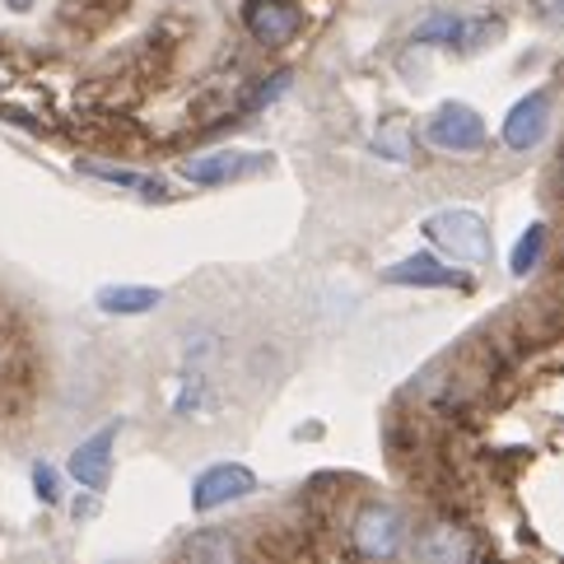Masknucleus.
<instances>
[{
	"mask_svg": "<svg viewBox=\"0 0 564 564\" xmlns=\"http://www.w3.org/2000/svg\"><path fill=\"white\" fill-rule=\"evenodd\" d=\"M420 234L453 261H467V267L490 261V225L476 210H438L420 225Z\"/></svg>",
	"mask_w": 564,
	"mask_h": 564,
	"instance_id": "nucleus-2",
	"label": "nucleus"
},
{
	"mask_svg": "<svg viewBox=\"0 0 564 564\" xmlns=\"http://www.w3.org/2000/svg\"><path fill=\"white\" fill-rule=\"evenodd\" d=\"M79 173H89L98 177V183H108V187H122V192H135V196H145V200H169V183L164 177H150V173H135V169H112V164H79Z\"/></svg>",
	"mask_w": 564,
	"mask_h": 564,
	"instance_id": "nucleus-13",
	"label": "nucleus"
},
{
	"mask_svg": "<svg viewBox=\"0 0 564 564\" xmlns=\"http://www.w3.org/2000/svg\"><path fill=\"white\" fill-rule=\"evenodd\" d=\"M382 280H388V285H406V290H467L471 285V275L462 267H443V261L430 252L397 261V267L382 271Z\"/></svg>",
	"mask_w": 564,
	"mask_h": 564,
	"instance_id": "nucleus-9",
	"label": "nucleus"
},
{
	"mask_svg": "<svg viewBox=\"0 0 564 564\" xmlns=\"http://www.w3.org/2000/svg\"><path fill=\"white\" fill-rule=\"evenodd\" d=\"M551 131V94H528V98H518V104L509 108V117H503V145H509L513 154L522 150H536L541 140H546Z\"/></svg>",
	"mask_w": 564,
	"mask_h": 564,
	"instance_id": "nucleus-8",
	"label": "nucleus"
},
{
	"mask_svg": "<svg viewBox=\"0 0 564 564\" xmlns=\"http://www.w3.org/2000/svg\"><path fill=\"white\" fill-rule=\"evenodd\" d=\"M411 555H415V564H476L480 541L462 528L457 518L438 513L411 536Z\"/></svg>",
	"mask_w": 564,
	"mask_h": 564,
	"instance_id": "nucleus-3",
	"label": "nucleus"
},
{
	"mask_svg": "<svg viewBox=\"0 0 564 564\" xmlns=\"http://www.w3.org/2000/svg\"><path fill=\"white\" fill-rule=\"evenodd\" d=\"M243 29L252 33L257 47H290L304 29V10L294 0H243Z\"/></svg>",
	"mask_w": 564,
	"mask_h": 564,
	"instance_id": "nucleus-5",
	"label": "nucleus"
},
{
	"mask_svg": "<svg viewBox=\"0 0 564 564\" xmlns=\"http://www.w3.org/2000/svg\"><path fill=\"white\" fill-rule=\"evenodd\" d=\"M546 243H551V229L536 219V225L522 229V238L513 243V252H509V271H513V275H532V271H536V261L546 257Z\"/></svg>",
	"mask_w": 564,
	"mask_h": 564,
	"instance_id": "nucleus-14",
	"label": "nucleus"
},
{
	"mask_svg": "<svg viewBox=\"0 0 564 564\" xmlns=\"http://www.w3.org/2000/svg\"><path fill=\"white\" fill-rule=\"evenodd\" d=\"M499 33H503V19H495V14H476V19H462V37H457V52H480V47H490Z\"/></svg>",
	"mask_w": 564,
	"mask_h": 564,
	"instance_id": "nucleus-17",
	"label": "nucleus"
},
{
	"mask_svg": "<svg viewBox=\"0 0 564 564\" xmlns=\"http://www.w3.org/2000/svg\"><path fill=\"white\" fill-rule=\"evenodd\" d=\"M560 177H564V154H560Z\"/></svg>",
	"mask_w": 564,
	"mask_h": 564,
	"instance_id": "nucleus-23",
	"label": "nucleus"
},
{
	"mask_svg": "<svg viewBox=\"0 0 564 564\" xmlns=\"http://www.w3.org/2000/svg\"><path fill=\"white\" fill-rule=\"evenodd\" d=\"M29 480H33L37 503H47V509H56V503H62V476H56L52 462H33V467H29Z\"/></svg>",
	"mask_w": 564,
	"mask_h": 564,
	"instance_id": "nucleus-19",
	"label": "nucleus"
},
{
	"mask_svg": "<svg viewBox=\"0 0 564 564\" xmlns=\"http://www.w3.org/2000/svg\"><path fill=\"white\" fill-rule=\"evenodd\" d=\"M94 304L108 317H140V313H154L159 304H164V290H154V285H104L94 294Z\"/></svg>",
	"mask_w": 564,
	"mask_h": 564,
	"instance_id": "nucleus-11",
	"label": "nucleus"
},
{
	"mask_svg": "<svg viewBox=\"0 0 564 564\" xmlns=\"http://www.w3.org/2000/svg\"><path fill=\"white\" fill-rule=\"evenodd\" d=\"M177 564H238V541L225 528H200L183 541Z\"/></svg>",
	"mask_w": 564,
	"mask_h": 564,
	"instance_id": "nucleus-12",
	"label": "nucleus"
},
{
	"mask_svg": "<svg viewBox=\"0 0 564 564\" xmlns=\"http://www.w3.org/2000/svg\"><path fill=\"white\" fill-rule=\"evenodd\" d=\"M373 154L392 159V164H406V159H411V127H406V122L378 127V135H373Z\"/></svg>",
	"mask_w": 564,
	"mask_h": 564,
	"instance_id": "nucleus-18",
	"label": "nucleus"
},
{
	"mask_svg": "<svg viewBox=\"0 0 564 564\" xmlns=\"http://www.w3.org/2000/svg\"><path fill=\"white\" fill-rule=\"evenodd\" d=\"M425 140L443 154H476L486 150V122L467 104H443L425 122Z\"/></svg>",
	"mask_w": 564,
	"mask_h": 564,
	"instance_id": "nucleus-4",
	"label": "nucleus"
},
{
	"mask_svg": "<svg viewBox=\"0 0 564 564\" xmlns=\"http://www.w3.org/2000/svg\"><path fill=\"white\" fill-rule=\"evenodd\" d=\"M215 406V392H210V382L206 378H177V392H173V411L177 415H200V411H210Z\"/></svg>",
	"mask_w": 564,
	"mask_h": 564,
	"instance_id": "nucleus-16",
	"label": "nucleus"
},
{
	"mask_svg": "<svg viewBox=\"0 0 564 564\" xmlns=\"http://www.w3.org/2000/svg\"><path fill=\"white\" fill-rule=\"evenodd\" d=\"M117 434H122V420H108V425H104V430H94L85 443H75V453L66 457V471H70L85 490H104V486H108Z\"/></svg>",
	"mask_w": 564,
	"mask_h": 564,
	"instance_id": "nucleus-7",
	"label": "nucleus"
},
{
	"mask_svg": "<svg viewBox=\"0 0 564 564\" xmlns=\"http://www.w3.org/2000/svg\"><path fill=\"white\" fill-rule=\"evenodd\" d=\"M248 164H261V159H248L238 150H215V154H200V159H187L183 164V177L196 187H225L234 177H243Z\"/></svg>",
	"mask_w": 564,
	"mask_h": 564,
	"instance_id": "nucleus-10",
	"label": "nucleus"
},
{
	"mask_svg": "<svg viewBox=\"0 0 564 564\" xmlns=\"http://www.w3.org/2000/svg\"><path fill=\"white\" fill-rule=\"evenodd\" d=\"M6 6H10L14 14H29V10H33V0H6Z\"/></svg>",
	"mask_w": 564,
	"mask_h": 564,
	"instance_id": "nucleus-22",
	"label": "nucleus"
},
{
	"mask_svg": "<svg viewBox=\"0 0 564 564\" xmlns=\"http://www.w3.org/2000/svg\"><path fill=\"white\" fill-rule=\"evenodd\" d=\"M290 85V70H280V75H271L267 79V85H261L252 98H248V108H267L271 104V98H280V89H285Z\"/></svg>",
	"mask_w": 564,
	"mask_h": 564,
	"instance_id": "nucleus-20",
	"label": "nucleus"
},
{
	"mask_svg": "<svg viewBox=\"0 0 564 564\" xmlns=\"http://www.w3.org/2000/svg\"><path fill=\"white\" fill-rule=\"evenodd\" d=\"M257 490V476L243 467V462H215L192 480V509L196 513H210V509H225V503L243 499Z\"/></svg>",
	"mask_w": 564,
	"mask_h": 564,
	"instance_id": "nucleus-6",
	"label": "nucleus"
},
{
	"mask_svg": "<svg viewBox=\"0 0 564 564\" xmlns=\"http://www.w3.org/2000/svg\"><path fill=\"white\" fill-rule=\"evenodd\" d=\"M536 14L546 24H564V0H536Z\"/></svg>",
	"mask_w": 564,
	"mask_h": 564,
	"instance_id": "nucleus-21",
	"label": "nucleus"
},
{
	"mask_svg": "<svg viewBox=\"0 0 564 564\" xmlns=\"http://www.w3.org/2000/svg\"><path fill=\"white\" fill-rule=\"evenodd\" d=\"M350 546L369 564H392L406 546V513L388 499H365L350 518Z\"/></svg>",
	"mask_w": 564,
	"mask_h": 564,
	"instance_id": "nucleus-1",
	"label": "nucleus"
},
{
	"mask_svg": "<svg viewBox=\"0 0 564 564\" xmlns=\"http://www.w3.org/2000/svg\"><path fill=\"white\" fill-rule=\"evenodd\" d=\"M415 43H425V47H453L457 52V37H462V14H448V10H438V14H425L415 24Z\"/></svg>",
	"mask_w": 564,
	"mask_h": 564,
	"instance_id": "nucleus-15",
	"label": "nucleus"
}]
</instances>
